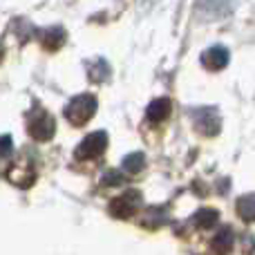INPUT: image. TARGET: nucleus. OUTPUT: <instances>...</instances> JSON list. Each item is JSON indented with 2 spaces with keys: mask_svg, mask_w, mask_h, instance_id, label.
<instances>
[{
  "mask_svg": "<svg viewBox=\"0 0 255 255\" xmlns=\"http://www.w3.org/2000/svg\"><path fill=\"white\" fill-rule=\"evenodd\" d=\"M4 58V47H2V43H0V61Z\"/></svg>",
  "mask_w": 255,
  "mask_h": 255,
  "instance_id": "obj_7",
  "label": "nucleus"
},
{
  "mask_svg": "<svg viewBox=\"0 0 255 255\" xmlns=\"http://www.w3.org/2000/svg\"><path fill=\"white\" fill-rule=\"evenodd\" d=\"M38 40L47 52H56V49L63 47L65 43V29L63 27H45L43 31H38Z\"/></svg>",
  "mask_w": 255,
  "mask_h": 255,
  "instance_id": "obj_4",
  "label": "nucleus"
},
{
  "mask_svg": "<svg viewBox=\"0 0 255 255\" xmlns=\"http://www.w3.org/2000/svg\"><path fill=\"white\" fill-rule=\"evenodd\" d=\"M202 65L211 72L224 70L229 65V49L222 47V45H215V47H208L206 52L202 54Z\"/></svg>",
  "mask_w": 255,
  "mask_h": 255,
  "instance_id": "obj_3",
  "label": "nucleus"
},
{
  "mask_svg": "<svg viewBox=\"0 0 255 255\" xmlns=\"http://www.w3.org/2000/svg\"><path fill=\"white\" fill-rule=\"evenodd\" d=\"M29 132L34 139H49L54 134V121L47 112H36V115H29Z\"/></svg>",
  "mask_w": 255,
  "mask_h": 255,
  "instance_id": "obj_2",
  "label": "nucleus"
},
{
  "mask_svg": "<svg viewBox=\"0 0 255 255\" xmlns=\"http://www.w3.org/2000/svg\"><path fill=\"white\" fill-rule=\"evenodd\" d=\"M168 115H170V101H168V99H157V101L150 103V108H148V119L161 121V119H166Z\"/></svg>",
  "mask_w": 255,
  "mask_h": 255,
  "instance_id": "obj_6",
  "label": "nucleus"
},
{
  "mask_svg": "<svg viewBox=\"0 0 255 255\" xmlns=\"http://www.w3.org/2000/svg\"><path fill=\"white\" fill-rule=\"evenodd\" d=\"M103 150H106V134H103V132H94V134H90L88 139L79 145L76 154H79V157H94V154H101Z\"/></svg>",
  "mask_w": 255,
  "mask_h": 255,
  "instance_id": "obj_5",
  "label": "nucleus"
},
{
  "mask_svg": "<svg viewBox=\"0 0 255 255\" xmlns=\"http://www.w3.org/2000/svg\"><path fill=\"white\" fill-rule=\"evenodd\" d=\"M94 110H97V97L94 94H79L74 97L65 108V117L74 126H83L92 119Z\"/></svg>",
  "mask_w": 255,
  "mask_h": 255,
  "instance_id": "obj_1",
  "label": "nucleus"
}]
</instances>
